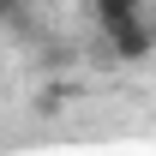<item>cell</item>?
Listing matches in <instances>:
<instances>
[{
    "label": "cell",
    "instance_id": "cell-1",
    "mask_svg": "<svg viewBox=\"0 0 156 156\" xmlns=\"http://www.w3.org/2000/svg\"><path fill=\"white\" fill-rule=\"evenodd\" d=\"M102 54L114 60V66H138V60H150V54H156V30H150V18L108 24V30H102Z\"/></svg>",
    "mask_w": 156,
    "mask_h": 156
},
{
    "label": "cell",
    "instance_id": "cell-2",
    "mask_svg": "<svg viewBox=\"0 0 156 156\" xmlns=\"http://www.w3.org/2000/svg\"><path fill=\"white\" fill-rule=\"evenodd\" d=\"M90 18H96V30L126 24V18H144V0H90Z\"/></svg>",
    "mask_w": 156,
    "mask_h": 156
},
{
    "label": "cell",
    "instance_id": "cell-3",
    "mask_svg": "<svg viewBox=\"0 0 156 156\" xmlns=\"http://www.w3.org/2000/svg\"><path fill=\"white\" fill-rule=\"evenodd\" d=\"M36 24V0H0V30H30Z\"/></svg>",
    "mask_w": 156,
    "mask_h": 156
},
{
    "label": "cell",
    "instance_id": "cell-4",
    "mask_svg": "<svg viewBox=\"0 0 156 156\" xmlns=\"http://www.w3.org/2000/svg\"><path fill=\"white\" fill-rule=\"evenodd\" d=\"M60 102H66V84H48V90H42V96H36V108H42V114H54Z\"/></svg>",
    "mask_w": 156,
    "mask_h": 156
},
{
    "label": "cell",
    "instance_id": "cell-5",
    "mask_svg": "<svg viewBox=\"0 0 156 156\" xmlns=\"http://www.w3.org/2000/svg\"><path fill=\"white\" fill-rule=\"evenodd\" d=\"M0 102H6V84H0Z\"/></svg>",
    "mask_w": 156,
    "mask_h": 156
}]
</instances>
